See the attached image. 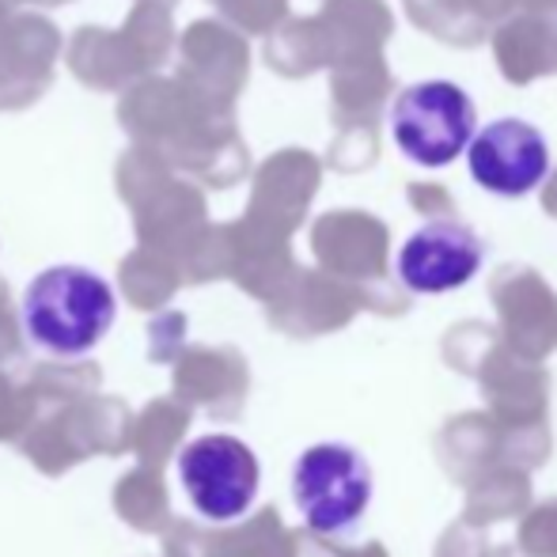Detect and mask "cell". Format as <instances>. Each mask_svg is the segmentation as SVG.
Segmentation results:
<instances>
[{
	"instance_id": "obj_1",
	"label": "cell",
	"mask_w": 557,
	"mask_h": 557,
	"mask_svg": "<svg viewBox=\"0 0 557 557\" xmlns=\"http://www.w3.org/2000/svg\"><path fill=\"white\" fill-rule=\"evenodd\" d=\"M23 334L53 357H84L114 326L117 300L107 277L88 265H50L23 293Z\"/></svg>"
},
{
	"instance_id": "obj_2",
	"label": "cell",
	"mask_w": 557,
	"mask_h": 557,
	"mask_svg": "<svg viewBox=\"0 0 557 557\" xmlns=\"http://www.w3.org/2000/svg\"><path fill=\"white\" fill-rule=\"evenodd\" d=\"M293 500L319 535H349L372 505V467L349 444H315L293 467Z\"/></svg>"
},
{
	"instance_id": "obj_3",
	"label": "cell",
	"mask_w": 557,
	"mask_h": 557,
	"mask_svg": "<svg viewBox=\"0 0 557 557\" xmlns=\"http://www.w3.org/2000/svg\"><path fill=\"white\" fill-rule=\"evenodd\" d=\"M474 103L455 81H421L403 88L391 111L395 145L421 168H447L474 137Z\"/></svg>"
},
{
	"instance_id": "obj_4",
	"label": "cell",
	"mask_w": 557,
	"mask_h": 557,
	"mask_svg": "<svg viewBox=\"0 0 557 557\" xmlns=\"http://www.w3.org/2000/svg\"><path fill=\"white\" fill-rule=\"evenodd\" d=\"M178 482L194 512L213 523H232L250 512L262 482L258 455L239 436H201L178 455Z\"/></svg>"
},
{
	"instance_id": "obj_5",
	"label": "cell",
	"mask_w": 557,
	"mask_h": 557,
	"mask_svg": "<svg viewBox=\"0 0 557 557\" xmlns=\"http://www.w3.org/2000/svg\"><path fill=\"white\" fill-rule=\"evenodd\" d=\"M467 168L485 194L523 198L550 175V145L539 125L523 117H497L470 137Z\"/></svg>"
},
{
	"instance_id": "obj_6",
	"label": "cell",
	"mask_w": 557,
	"mask_h": 557,
	"mask_svg": "<svg viewBox=\"0 0 557 557\" xmlns=\"http://www.w3.org/2000/svg\"><path fill=\"white\" fill-rule=\"evenodd\" d=\"M485 247L467 224L433 221L410 235L398 255V277L421 296H441L462 288L482 270Z\"/></svg>"
}]
</instances>
